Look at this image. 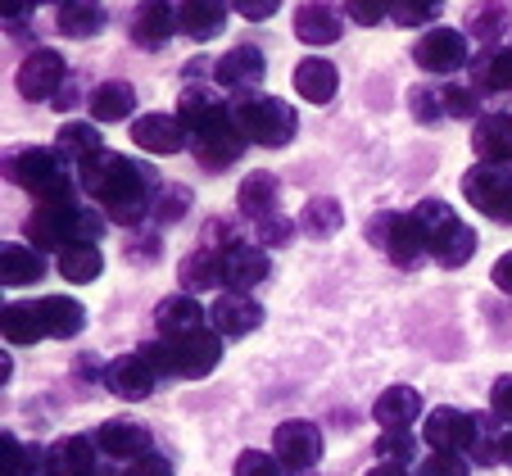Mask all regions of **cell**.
<instances>
[{
  "label": "cell",
  "instance_id": "10",
  "mask_svg": "<svg viewBox=\"0 0 512 476\" xmlns=\"http://www.w3.org/2000/svg\"><path fill=\"white\" fill-rule=\"evenodd\" d=\"M272 454L286 472H309L322 458V431L313 422H281L277 440H272Z\"/></svg>",
  "mask_w": 512,
  "mask_h": 476
},
{
  "label": "cell",
  "instance_id": "27",
  "mask_svg": "<svg viewBox=\"0 0 512 476\" xmlns=\"http://www.w3.org/2000/svg\"><path fill=\"white\" fill-rule=\"evenodd\" d=\"M295 37H300L304 46H331V41L340 37L336 10H331V5H322V0L300 5V14H295Z\"/></svg>",
  "mask_w": 512,
  "mask_h": 476
},
{
  "label": "cell",
  "instance_id": "49",
  "mask_svg": "<svg viewBox=\"0 0 512 476\" xmlns=\"http://www.w3.org/2000/svg\"><path fill=\"white\" fill-rule=\"evenodd\" d=\"M236 5V14H241V19H272V14L281 10V0H232Z\"/></svg>",
  "mask_w": 512,
  "mask_h": 476
},
{
  "label": "cell",
  "instance_id": "54",
  "mask_svg": "<svg viewBox=\"0 0 512 476\" xmlns=\"http://www.w3.org/2000/svg\"><path fill=\"white\" fill-rule=\"evenodd\" d=\"M494 286H499L503 295H512V250L503 254L499 263H494Z\"/></svg>",
  "mask_w": 512,
  "mask_h": 476
},
{
  "label": "cell",
  "instance_id": "9",
  "mask_svg": "<svg viewBox=\"0 0 512 476\" xmlns=\"http://www.w3.org/2000/svg\"><path fill=\"white\" fill-rule=\"evenodd\" d=\"M413 59L426 73H458V68H467V37L458 28H426Z\"/></svg>",
  "mask_w": 512,
  "mask_h": 476
},
{
  "label": "cell",
  "instance_id": "3",
  "mask_svg": "<svg viewBox=\"0 0 512 476\" xmlns=\"http://www.w3.org/2000/svg\"><path fill=\"white\" fill-rule=\"evenodd\" d=\"M236 123H241L245 136L259 141V146H290L300 118H295V109L277 96H250L236 105Z\"/></svg>",
  "mask_w": 512,
  "mask_h": 476
},
{
  "label": "cell",
  "instance_id": "55",
  "mask_svg": "<svg viewBox=\"0 0 512 476\" xmlns=\"http://www.w3.org/2000/svg\"><path fill=\"white\" fill-rule=\"evenodd\" d=\"M368 476H408V467H395V463H377Z\"/></svg>",
  "mask_w": 512,
  "mask_h": 476
},
{
  "label": "cell",
  "instance_id": "51",
  "mask_svg": "<svg viewBox=\"0 0 512 476\" xmlns=\"http://www.w3.org/2000/svg\"><path fill=\"white\" fill-rule=\"evenodd\" d=\"M490 408L499 413V418H508V422H512V377H499V381H494V390H490Z\"/></svg>",
  "mask_w": 512,
  "mask_h": 476
},
{
  "label": "cell",
  "instance_id": "11",
  "mask_svg": "<svg viewBox=\"0 0 512 476\" xmlns=\"http://www.w3.org/2000/svg\"><path fill=\"white\" fill-rule=\"evenodd\" d=\"M64 55L59 50H32L28 59L19 64V96L23 100H50L64 91Z\"/></svg>",
  "mask_w": 512,
  "mask_h": 476
},
{
  "label": "cell",
  "instance_id": "53",
  "mask_svg": "<svg viewBox=\"0 0 512 476\" xmlns=\"http://www.w3.org/2000/svg\"><path fill=\"white\" fill-rule=\"evenodd\" d=\"M32 5H37V0H0V14L10 23H23L32 14Z\"/></svg>",
  "mask_w": 512,
  "mask_h": 476
},
{
  "label": "cell",
  "instance_id": "7",
  "mask_svg": "<svg viewBox=\"0 0 512 476\" xmlns=\"http://www.w3.org/2000/svg\"><path fill=\"white\" fill-rule=\"evenodd\" d=\"M463 195L494 223H512V164H481L463 177Z\"/></svg>",
  "mask_w": 512,
  "mask_h": 476
},
{
  "label": "cell",
  "instance_id": "43",
  "mask_svg": "<svg viewBox=\"0 0 512 476\" xmlns=\"http://www.w3.org/2000/svg\"><path fill=\"white\" fill-rule=\"evenodd\" d=\"M232 476H281V463L272 454H263V449H245V454L236 458Z\"/></svg>",
  "mask_w": 512,
  "mask_h": 476
},
{
  "label": "cell",
  "instance_id": "52",
  "mask_svg": "<svg viewBox=\"0 0 512 476\" xmlns=\"http://www.w3.org/2000/svg\"><path fill=\"white\" fill-rule=\"evenodd\" d=\"M259 236L268 245H286L290 241V223L281 214H272V218H263V223H259Z\"/></svg>",
  "mask_w": 512,
  "mask_h": 476
},
{
  "label": "cell",
  "instance_id": "28",
  "mask_svg": "<svg viewBox=\"0 0 512 476\" xmlns=\"http://www.w3.org/2000/svg\"><path fill=\"white\" fill-rule=\"evenodd\" d=\"M340 87V73L331 59H304L300 68H295V91H300L309 105H327L331 96H336Z\"/></svg>",
  "mask_w": 512,
  "mask_h": 476
},
{
  "label": "cell",
  "instance_id": "20",
  "mask_svg": "<svg viewBox=\"0 0 512 476\" xmlns=\"http://www.w3.org/2000/svg\"><path fill=\"white\" fill-rule=\"evenodd\" d=\"M204 318L209 313L200 309V300L195 295H168L164 304L155 309V327H159V336L164 340H177V336H191V331H200L204 327Z\"/></svg>",
  "mask_w": 512,
  "mask_h": 476
},
{
  "label": "cell",
  "instance_id": "25",
  "mask_svg": "<svg viewBox=\"0 0 512 476\" xmlns=\"http://www.w3.org/2000/svg\"><path fill=\"white\" fill-rule=\"evenodd\" d=\"M223 0H182V10H177V28L195 41H213L223 32Z\"/></svg>",
  "mask_w": 512,
  "mask_h": 476
},
{
  "label": "cell",
  "instance_id": "50",
  "mask_svg": "<svg viewBox=\"0 0 512 476\" xmlns=\"http://www.w3.org/2000/svg\"><path fill=\"white\" fill-rule=\"evenodd\" d=\"M127 476H173V472H168V463L159 454H141L127 463Z\"/></svg>",
  "mask_w": 512,
  "mask_h": 476
},
{
  "label": "cell",
  "instance_id": "1",
  "mask_svg": "<svg viewBox=\"0 0 512 476\" xmlns=\"http://www.w3.org/2000/svg\"><path fill=\"white\" fill-rule=\"evenodd\" d=\"M78 177L91 200H100L109 209V223L132 227L150 209V200H145V168H136L132 159L114 155V150H96L91 159H82Z\"/></svg>",
  "mask_w": 512,
  "mask_h": 476
},
{
  "label": "cell",
  "instance_id": "56",
  "mask_svg": "<svg viewBox=\"0 0 512 476\" xmlns=\"http://www.w3.org/2000/svg\"><path fill=\"white\" fill-rule=\"evenodd\" d=\"M499 454H503V463H508V467H512V431H508V436H503V440H499Z\"/></svg>",
  "mask_w": 512,
  "mask_h": 476
},
{
  "label": "cell",
  "instance_id": "6",
  "mask_svg": "<svg viewBox=\"0 0 512 476\" xmlns=\"http://www.w3.org/2000/svg\"><path fill=\"white\" fill-rule=\"evenodd\" d=\"M368 236H372V245H381V250L390 254V263H399V268H413V263H422V254H431V241H426L422 223H417L413 214L372 218Z\"/></svg>",
  "mask_w": 512,
  "mask_h": 476
},
{
  "label": "cell",
  "instance_id": "21",
  "mask_svg": "<svg viewBox=\"0 0 512 476\" xmlns=\"http://www.w3.org/2000/svg\"><path fill=\"white\" fill-rule=\"evenodd\" d=\"M472 254H476V232L463 218H449L440 232H431V259L440 268H463Z\"/></svg>",
  "mask_w": 512,
  "mask_h": 476
},
{
  "label": "cell",
  "instance_id": "8",
  "mask_svg": "<svg viewBox=\"0 0 512 476\" xmlns=\"http://www.w3.org/2000/svg\"><path fill=\"white\" fill-rule=\"evenodd\" d=\"M481 422L472 418V413H463V408L454 404H440L426 413V427H422V440L431 445V454H467V449L481 440Z\"/></svg>",
  "mask_w": 512,
  "mask_h": 476
},
{
  "label": "cell",
  "instance_id": "35",
  "mask_svg": "<svg viewBox=\"0 0 512 476\" xmlns=\"http://www.w3.org/2000/svg\"><path fill=\"white\" fill-rule=\"evenodd\" d=\"M0 318H5L0 327H5V340H10V345H32V340L46 336V322H41L37 304H5Z\"/></svg>",
  "mask_w": 512,
  "mask_h": 476
},
{
  "label": "cell",
  "instance_id": "19",
  "mask_svg": "<svg viewBox=\"0 0 512 476\" xmlns=\"http://www.w3.org/2000/svg\"><path fill=\"white\" fill-rule=\"evenodd\" d=\"M96 445H100V454H109V458H141V454H150V431L141 427V422H127V418H109L105 427L96 431Z\"/></svg>",
  "mask_w": 512,
  "mask_h": 476
},
{
  "label": "cell",
  "instance_id": "16",
  "mask_svg": "<svg viewBox=\"0 0 512 476\" xmlns=\"http://www.w3.org/2000/svg\"><path fill=\"white\" fill-rule=\"evenodd\" d=\"M268 277V254L259 250V245H241L232 241L223 250V286H232V291H245L250 295L254 286Z\"/></svg>",
  "mask_w": 512,
  "mask_h": 476
},
{
  "label": "cell",
  "instance_id": "38",
  "mask_svg": "<svg viewBox=\"0 0 512 476\" xmlns=\"http://www.w3.org/2000/svg\"><path fill=\"white\" fill-rule=\"evenodd\" d=\"M413 454H417V440H413V431H408V427L381 431V436H377V463L408 467V463H413Z\"/></svg>",
  "mask_w": 512,
  "mask_h": 476
},
{
  "label": "cell",
  "instance_id": "36",
  "mask_svg": "<svg viewBox=\"0 0 512 476\" xmlns=\"http://www.w3.org/2000/svg\"><path fill=\"white\" fill-rule=\"evenodd\" d=\"M340 223H345V209H340L331 195L309 200V204H304V214H300V227L309 236H331V232H340Z\"/></svg>",
  "mask_w": 512,
  "mask_h": 476
},
{
  "label": "cell",
  "instance_id": "44",
  "mask_svg": "<svg viewBox=\"0 0 512 476\" xmlns=\"http://www.w3.org/2000/svg\"><path fill=\"white\" fill-rule=\"evenodd\" d=\"M467 28L476 32V37H499L503 32V5H476L472 14H467Z\"/></svg>",
  "mask_w": 512,
  "mask_h": 476
},
{
  "label": "cell",
  "instance_id": "32",
  "mask_svg": "<svg viewBox=\"0 0 512 476\" xmlns=\"http://www.w3.org/2000/svg\"><path fill=\"white\" fill-rule=\"evenodd\" d=\"M59 28H64V37H96L100 28H105V5L100 0H64L59 5Z\"/></svg>",
  "mask_w": 512,
  "mask_h": 476
},
{
  "label": "cell",
  "instance_id": "18",
  "mask_svg": "<svg viewBox=\"0 0 512 476\" xmlns=\"http://www.w3.org/2000/svg\"><path fill=\"white\" fill-rule=\"evenodd\" d=\"M218 82H223L227 91H245V87H259L263 73H268V64H263V50L259 46H232L223 59H218Z\"/></svg>",
  "mask_w": 512,
  "mask_h": 476
},
{
  "label": "cell",
  "instance_id": "30",
  "mask_svg": "<svg viewBox=\"0 0 512 476\" xmlns=\"http://www.w3.org/2000/svg\"><path fill=\"white\" fill-rule=\"evenodd\" d=\"M177 282H182V291H186V295L223 286V254H213V250H195V254H186L182 268H177Z\"/></svg>",
  "mask_w": 512,
  "mask_h": 476
},
{
  "label": "cell",
  "instance_id": "48",
  "mask_svg": "<svg viewBox=\"0 0 512 476\" xmlns=\"http://www.w3.org/2000/svg\"><path fill=\"white\" fill-rule=\"evenodd\" d=\"M141 354H145V363L155 372H173L177 377V368H173V340H155V345H141Z\"/></svg>",
  "mask_w": 512,
  "mask_h": 476
},
{
  "label": "cell",
  "instance_id": "4",
  "mask_svg": "<svg viewBox=\"0 0 512 476\" xmlns=\"http://www.w3.org/2000/svg\"><path fill=\"white\" fill-rule=\"evenodd\" d=\"M191 150L204 168H227V164H236L245 150V127L236 123V114L223 105L213 118H204L200 127H191Z\"/></svg>",
  "mask_w": 512,
  "mask_h": 476
},
{
  "label": "cell",
  "instance_id": "41",
  "mask_svg": "<svg viewBox=\"0 0 512 476\" xmlns=\"http://www.w3.org/2000/svg\"><path fill=\"white\" fill-rule=\"evenodd\" d=\"M28 458H32V449H28V445H19V440H14L10 431L0 436V476H23V472L32 467Z\"/></svg>",
  "mask_w": 512,
  "mask_h": 476
},
{
  "label": "cell",
  "instance_id": "29",
  "mask_svg": "<svg viewBox=\"0 0 512 476\" xmlns=\"http://www.w3.org/2000/svg\"><path fill=\"white\" fill-rule=\"evenodd\" d=\"M37 309H41V322H46V336L55 340L78 336L82 322H87V309L78 300H68V295H46V300H37Z\"/></svg>",
  "mask_w": 512,
  "mask_h": 476
},
{
  "label": "cell",
  "instance_id": "2",
  "mask_svg": "<svg viewBox=\"0 0 512 476\" xmlns=\"http://www.w3.org/2000/svg\"><path fill=\"white\" fill-rule=\"evenodd\" d=\"M105 232V218L96 209H78V204H41L28 218V241L46 245V250H68V245H96Z\"/></svg>",
  "mask_w": 512,
  "mask_h": 476
},
{
  "label": "cell",
  "instance_id": "24",
  "mask_svg": "<svg viewBox=\"0 0 512 476\" xmlns=\"http://www.w3.org/2000/svg\"><path fill=\"white\" fill-rule=\"evenodd\" d=\"M377 422H381V431H399V427H413L417 422V413H422V395H417L413 386H390V390H381V399H377Z\"/></svg>",
  "mask_w": 512,
  "mask_h": 476
},
{
  "label": "cell",
  "instance_id": "17",
  "mask_svg": "<svg viewBox=\"0 0 512 476\" xmlns=\"http://www.w3.org/2000/svg\"><path fill=\"white\" fill-rule=\"evenodd\" d=\"M177 32V10H168L164 0H141L132 14V41L141 50L168 46V37Z\"/></svg>",
  "mask_w": 512,
  "mask_h": 476
},
{
  "label": "cell",
  "instance_id": "45",
  "mask_svg": "<svg viewBox=\"0 0 512 476\" xmlns=\"http://www.w3.org/2000/svg\"><path fill=\"white\" fill-rule=\"evenodd\" d=\"M472 472V463H467L463 454H431L422 458V476H467Z\"/></svg>",
  "mask_w": 512,
  "mask_h": 476
},
{
  "label": "cell",
  "instance_id": "57",
  "mask_svg": "<svg viewBox=\"0 0 512 476\" xmlns=\"http://www.w3.org/2000/svg\"><path fill=\"white\" fill-rule=\"evenodd\" d=\"M37 5H50V0H37ZM59 5H64V0H59Z\"/></svg>",
  "mask_w": 512,
  "mask_h": 476
},
{
  "label": "cell",
  "instance_id": "33",
  "mask_svg": "<svg viewBox=\"0 0 512 476\" xmlns=\"http://www.w3.org/2000/svg\"><path fill=\"white\" fill-rule=\"evenodd\" d=\"M100 272H105V254H100V245H68V250H59V277L64 282H96Z\"/></svg>",
  "mask_w": 512,
  "mask_h": 476
},
{
  "label": "cell",
  "instance_id": "37",
  "mask_svg": "<svg viewBox=\"0 0 512 476\" xmlns=\"http://www.w3.org/2000/svg\"><path fill=\"white\" fill-rule=\"evenodd\" d=\"M476 91H512V50H494L476 64Z\"/></svg>",
  "mask_w": 512,
  "mask_h": 476
},
{
  "label": "cell",
  "instance_id": "14",
  "mask_svg": "<svg viewBox=\"0 0 512 476\" xmlns=\"http://www.w3.org/2000/svg\"><path fill=\"white\" fill-rule=\"evenodd\" d=\"M132 141L141 150H150V155H177V150L191 146V132L173 114H141L132 123Z\"/></svg>",
  "mask_w": 512,
  "mask_h": 476
},
{
  "label": "cell",
  "instance_id": "13",
  "mask_svg": "<svg viewBox=\"0 0 512 476\" xmlns=\"http://www.w3.org/2000/svg\"><path fill=\"white\" fill-rule=\"evenodd\" d=\"M209 322H213V331H218V336L241 340V336H250V331L263 322V304L254 300V295H245V291H227V295H218V300H213Z\"/></svg>",
  "mask_w": 512,
  "mask_h": 476
},
{
  "label": "cell",
  "instance_id": "39",
  "mask_svg": "<svg viewBox=\"0 0 512 476\" xmlns=\"http://www.w3.org/2000/svg\"><path fill=\"white\" fill-rule=\"evenodd\" d=\"M59 150L82 164V159H91L100 150V132L91 123H64V132H59Z\"/></svg>",
  "mask_w": 512,
  "mask_h": 476
},
{
  "label": "cell",
  "instance_id": "26",
  "mask_svg": "<svg viewBox=\"0 0 512 476\" xmlns=\"http://www.w3.org/2000/svg\"><path fill=\"white\" fill-rule=\"evenodd\" d=\"M41 272H46V263H41V254L32 245H19V241L0 245V282L5 286H32L41 282Z\"/></svg>",
  "mask_w": 512,
  "mask_h": 476
},
{
  "label": "cell",
  "instance_id": "42",
  "mask_svg": "<svg viewBox=\"0 0 512 476\" xmlns=\"http://www.w3.org/2000/svg\"><path fill=\"white\" fill-rule=\"evenodd\" d=\"M390 5H395V0H345V14L358 28H377L381 19H390Z\"/></svg>",
  "mask_w": 512,
  "mask_h": 476
},
{
  "label": "cell",
  "instance_id": "22",
  "mask_svg": "<svg viewBox=\"0 0 512 476\" xmlns=\"http://www.w3.org/2000/svg\"><path fill=\"white\" fill-rule=\"evenodd\" d=\"M96 440L87 436H64L59 445L46 449V467L55 476H91L96 472Z\"/></svg>",
  "mask_w": 512,
  "mask_h": 476
},
{
  "label": "cell",
  "instance_id": "5",
  "mask_svg": "<svg viewBox=\"0 0 512 476\" xmlns=\"http://www.w3.org/2000/svg\"><path fill=\"white\" fill-rule=\"evenodd\" d=\"M5 168H10V182L32 191L41 204H68V173L59 164V155H50V150H23Z\"/></svg>",
  "mask_w": 512,
  "mask_h": 476
},
{
  "label": "cell",
  "instance_id": "23",
  "mask_svg": "<svg viewBox=\"0 0 512 476\" xmlns=\"http://www.w3.org/2000/svg\"><path fill=\"white\" fill-rule=\"evenodd\" d=\"M472 150L481 164H512V114H490L476 123Z\"/></svg>",
  "mask_w": 512,
  "mask_h": 476
},
{
  "label": "cell",
  "instance_id": "40",
  "mask_svg": "<svg viewBox=\"0 0 512 476\" xmlns=\"http://www.w3.org/2000/svg\"><path fill=\"white\" fill-rule=\"evenodd\" d=\"M435 14H440V0H395V5H390V19L404 23V28H422Z\"/></svg>",
  "mask_w": 512,
  "mask_h": 476
},
{
  "label": "cell",
  "instance_id": "34",
  "mask_svg": "<svg viewBox=\"0 0 512 476\" xmlns=\"http://www.w3.org/2000/svg\"><path fill=\"white\" fill-rule=\"evenodd\" d=\"M241 214L263 223V218L277 214V177L272 173H250L241 182Z\"/></svg>",
  "mask_w": 512,
  "mask_h": 476
},
{
  "label": "cell",
  "instance_id": "31",
  "mask_svg": "<svg viewBox=\"0 0 512 476\" xmlns=\"http://www.w3.org/2000/svg\"><path fill=\"white\" fill-rule=\"evenodd\" d=\"M91 118L96 123H123L127 114L136 109V91L127 87V82H100L96 91H91Z\"/></svg>",
  "mask_w": 512,
  "mask_h": 476
},
{
  "label": "cell",
  "instance_id": "15",
  "mask_svg": "<svg viewBox=\"0 0 512 476\" xmlns=\"http://www.w3.org/2000/svg\"><path fill=\"white\" fill-rule=\"evenodd\" d=\"M155 377L159 372L145 363V354L136 350V354H123V359H114L105 368V386H109V395H118V399H127V404H136V399H145L150 390H155Z\"/></svg>",
  "mask_w": 512,
  "mask_h": 476
},
{
  "label": "cell",
  "instance_id": "12",
  "mask_svg": "<svg viewBox=\"0 0 512 476\" xmlns=\"http://www.w3.org/2000/svg\"><path fill=\"white\" fill-rule=\"evenodd\" d=\"M218 359H223V336L209 327L191 331V336H177L173 340V368L177 377H209L213 368H218Z\"/></svg>",
  "mask_w": 512,
  "mask_h": 476
},
{
  "label": "cell",
  "instance_id": "46",
  "mask_svg": "<svg viewBox=\"0 0 512 476\" xmlns=\"http://www.w3.org/2000/svg\"><path fill=\"white\" fill-rule=\"evenodd\" d=\"M408 100H413V118H422V123H435V118L445 114V96H435L426 87H417Z\"/></svg>",
  "mask_w": 512,
  "mask_h": 476
},
{
  "label": "cell",
  "instance_id": "47",
  "mask_svg": "<svg viewBox=\"0 0 512 476\" xmlns=\"http://www.w3.org/2000/svg\"><path fill=\"white\" fill-rule=\"evenodd\" d=\"M445 114H454V118H472V114H476V91H467V87H449V91H445Z\"/></svg>",
  "mask_w": 512,
  "mask_h": 476
}]
</instances>
